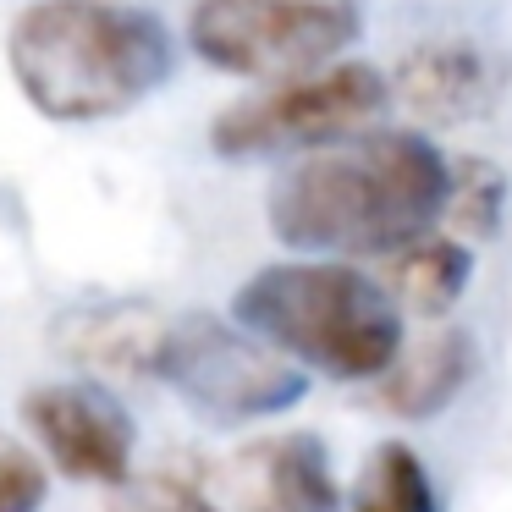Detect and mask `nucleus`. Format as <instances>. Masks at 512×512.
<instances>
[{
    "label": "nucleus",
    "instance_id": "obj_14",
    "mask_svg": "<svg viewBox=\"0 0 512 512\" xmlns=\"http://www.w3.org/2000/svg\"><path fill=\"white\" fill-rule=\"evenodd\" d=\"M501 171L485 166V160H457L452 177H446V204L441 215H452V226L463 237H490L501 226Z\"/></svg>",
    "mask_w": 512,
    "mask_h": 512
},
{
    "label": "nucleus",
    "instance_id": "obj_5",
    "mask_svg": "<svg viewBox=\"0 0 512 512\" xmlns=\"http://www.w3.org/2000/svg\"><path fill=\"white\" fill-rule=\"evenodd\" d=\"M380 111H386V78L364 61H342V67H325L314 78L281 83L259 100L221 111L210 127V144L232 160H254L276 155V149H309L347 138L369 127Z\"/></svg>",
    "mask_w": 512,
    "mask_h": 512
},
{
    "label": "nucleus",
    "instance_id": "obj_8",
    "mask_svg": "<svg viewBox=\"0 0 512 512\" xmlns=\"http://www.w3.org/2000/svg\"><path fill=\"white\" fill-rule=\"evenodd\" d=\"M237 512H336L342 490L331 479L325 441L309 430H281L248 441L221 474Z\"/></svg>",
    "mask_w": 512,
    "mask_h": 512
},
{
    "label": "nucleus",
    "instance_id": "obj_13",
    "mask_svg": "<svg viewBox=\"0 0 512 512\" xmlns=\"http://www.w3.org/2000/svg\"><path fill=\"white\" fill-rule=\"evenodd\" d=\"M353 512H435V485L408 441H380L353 490Z\"/></svg>",
    "mask_w": 512,
    "mask_h": 512
},
{
    "label": "nucleus",
    "instance_id": "obj_7",
    "mask_svg": "<svg viewBox=\"0 0 512 512\" xmlns=\"http://www.w3.org/2000/svg\"><path fill=\"white\" fill-rule=\"evenodd\" d=\"M23 419L34 424L45 457L67 479L89 485H127L133 474V419L100 386H39L23 397Z\"/></svg>",
    "mask_w": 512,
    "mask_h": 512
},
{
    "label": "nucleus",
    "instance_id": "obj_2",
    "mask_svg": "<svg viewBox=\"0 0 512 512\" xmlns=\"http://www.w3.org/2000/svg\"><path fill=\"white\" fill-rule=\"evenodd\" d=\"M17 89L50 122H105L171 78V34L160 17L105 0H39L6 39Z\"/></svg>",
    "mask_w": 512,
    "mask_h": 512
},
{
    "label": "nucleus",
    "instance_id": "obj_12",
    "mask_svg": "<svg viewBox=\"0 0 512 512\" xmlns=\"http://www.w3.org/2000/svg\"><path fill=\"white\" fill-rule=\"evenodd\" d=\"M468 270H474V254L457 237H435V232H419L408 243H397L391 254H380V281L413 314H446L463 298Z\"/></svg>",
    "mask_w": 512,
    "mask_h": 512
},
{
    "label": "nucleus",
    "instance_id": "obj_16",
    "mask_svg": "<svg viewBox=\"0 0 512 512\" xmlns=\"http://www.w3.org/2000/svg\"><path fill=\"white\" fill-rule=\"evenodd\" d=\"M111 512H215V507L182 479L149 474V479H127L122 496L111 501Z\"/></svg>",
    "mask_w": 512,
    "mask_h": 512
},
{
    "label": "nucleus",
    "instance_id": "obj_4",
    "mask_svg": "<svg viewBox=\"0 0 512 512\" xmlns=\"http://www.w3.org/2000/svg\"><path fill=\"white\" fill-rule=\"evenodd\" d=\"M353 34L358 12L347 0H199L188 17L193 50L237 78L320 72Z\"/></svg>",
    "mask_w": 512,
    "mask_h": 512
},
{
    "label": "nucleus",
    "instance_id": "obj_1",
    "mask_svg": "<svg viewBox=\"0 0 512 512\" xmlns=\"http://www.w3.org/2000/svg\"><path fill=\"white\" fill-rule=\"evenodd\" d=\"M452 160L419 133H375L353 149H320L270 193V232L287 248L391 254L430 232L446 204Z\"/></svg>",
    "mask_w": 512,
    "mask_h": 512
},
{
    "label": "nucleus",
    "instance_id": "obj_11",
    "mask_svg": "<svg viewBox=\"0 0 512 512\" xmlns=\"http://www.w3.org/2000/svg\"><path fill=\"white\" fill-rule=\"evenodd\" d=\"M166 331L171 325L155 309L111 303V309H89L61 325V347L94 375H160Z\"/></svg>",
    "mask_w": 512,
    "mask_h": 512
},
{
    "label": "nucleus",
    "instance_id": "obj_3",
    "mask_svg": "<svg viewBox=\"0 0 512 512\" xmlns=\"http://www.w3.org/2000/svg\"><path fill=\"white\" fill-rule=\"evenodd\" d=\"M237 320L265 336V347L342 380H375L402 353V314L353 265L292 259L270 265L237 292Z\"/></svg>",
    "mask_w": 512,
    "mask_h": 512
},
{
    "label": "nucleus",
    "instance_id": "obj_10",
    "mask_svg": "<svg viewBox=\"0 0 512 512\" xmlns=\"http://www.w3.org/2000/svg\"><path fill=\"white\" fill-rule=\"evenodd\" d=\"M479 369V353L468 342V331H441V336H424L419 347H408V358H391V369L380 375L375 386V402L397 419L419 424V419H435L446 413L463 386L474 380Z\"/></svg>",
    "mask_w": 512,
    "mask_h": 512
},
{
    "label": "nucleus",
    "instance_id": "obj_9",
    "mask_svg": "<svg viewBox=\"0 0 512 512\" xmlns=\"http://www.w3.org/2000/svg\"><path fill=\"white\" fill-rule=\"evenodd\" d=\"M501 94V72L474 45H424L397 67V100L424 122H474Z\"/></svg>",
    "mask_w": 512,
    "mask_h": 512
},
{
    "label": "nucleus",
    "instance_id": "obj_15",
    "mask_svg": "<svg viewBox=\"0 0 512 512\" xmlns=\"http://www.w3.org/2000/svg\"><path fill=\"white\" fill-rule=\"evenodd\" d=\"M45 507V463L23 441L0 435V512H39Z\"/></svg>",
    "mask_w": 512,
    "mask_h": 512
},
{
    "label": "nucleus",
    "instance_id": "obj_6",
    "mask_svg": "<svg viewBox=\"0 0 512 512\" xmlns=\"http://www.w3.org/2000/svg\"><path fill=\"white\" fill-rule=\"evenodd\" d=\"M160 380L199 402L215 419H265V413H287L292 402L309 391V380L276 353V347L237 336L215 314H193V320L166 331V353H160Z\"/></svg>",
    "mask_w": 512,
    "mask_h": 512
}]
</instances>
